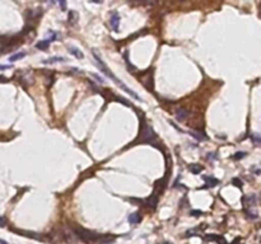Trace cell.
<instances>
[{"instance_id":"6da1fadb","label":"cell","mask_w":261,"mask_h":244,"mask_svg":"<svg viewBox=\"0 0 261 244\" xmlns=\"http://www.w3.org/2000/svg\"><path fill=\"white\" fill-rule=\"evenodd\" d=\"M93 56H94V59H96V63H94V64H96V66H97V68H98L99 70H101V71L103 72V74H104V75H107L108 78H111V79H112V80H114V82H115V83H116L117 85H119V87H120V88H122L124 90H125V92H126V93H127V94H130V95H131V97H133V98H134V99H138V101H141V98H140V97H139L138 94H136V93H135V92H134V90H131V89H130L129 87H126V85H125V84H124V83H122V82L120 80V79H117V78H116V76H115V75L112 74V72H111V70H110V69L107 68V66H106V65H104V63H103V61H102V59H101V57H99V56H98V55H97V52H93Z\"/></svg>"},{"instance_id":"7a4b0ae2","label":"cell","mask_w":261,"mask_h":244,"mask_svg":"<svg viewBox=\"0 0 261 244\" xmlns=\"http://www.w3.org/2000/svg\"><path fill=\"white\" fill-rule=\"evenodd\" d=\"M74 231H75V235L79 236L80 239H82L83 242H85V243H97L98 239H99V236H101V235H98L96 233H93V231H91V230L83 229L80 226L75 228Z\"/></svg>"},{"instance_id":"3957f363","label":"cell","mask_w":261,"mask_h":244,"mask_svg":"<svg viewBox=\"0 0 261 244\" xmlns=\"http://www.w3.org/2000/svg\"><path fill=\"white\" fill-rule=\"evenodd\" d=\"M155 140V133L153 131L152 127L149 126H145L144 130H141V135H140V141L141 143H145V144H149Z\"/></svg>"},{"instance_id":"277c9868","label":"cell","mask_w":261,"mask_h":244,"mask_svg":"<svg viewBox=\"0 0 261 244\" xmlns=\"http://www.w3.org/2000/svg\"><path fill=\"white\" fill-rule=\"evenodd\" d=\"M110 26L112 27L115 32H119V27H120V14L117 11H112L110 18Z\"/></svg>"},{"instance_id":"5b68a950","label":"cell","mask_w":261,"mask_h":244,"mask_svg":"<svg viewBox=\"0 0 261 244\" xmlns=\"http://www.w3.org/2000/svg\"><path fill=\"white\" fill-rule=\"evenodd\" d=\"M175 114H176V118L178 121H183V120L187 118L189 112H187V109H185V108H177L175 111Z\"/></svg>"},{"instance_id":"8992f818","label":"cell","mask_w":261,"mask_h":244,"mask_svg":"<svg viewBox=\"0 0 261 244\" xmlns=\"http://www.w3.org/2000/svg\"><path fill=\"white\" fill-rule=\"evenodd\" d=\"M68 50H69V52H70V53L73 55L74 57H77V59H83V57H84L83 52L80 51L78 47H74V46L69 45V46H68Z\"/></svg>"},{"instance_id":"52a82bcc","label":"cell","mask_w":261,"mask_h":244,"mask_svg":"<svg viewBox=\"0 0 261 244\" xmlns=\"http://www.w3.org/2000/svg\"><path fill=\"white\" fill-rule=\"evenodd\" d=\"M127 220H129V223H130V224L135 225V224H139V223H140L141 216H140V214H139V212H133V214H130V215H129Z\"/></svg>"},{"instance_id":"ba28073f","label":"cell","mask_w":261,"mask_h":244,"mask_svg":"<svg viewBox=\"0 0 261 244\" xmlns=\"http://www.w3.org/2000/svg\"><path fill=\"white\" fill-rule=\"evenodd\" d=\"M65 61H66V59L64 56H54V57H50V59L45 60L43 64L50 65V64H55V63H65Z\"/></svg>"},{"instance_id":"9c48e42d","label":"cell","mask_w":261,"mask_h":244,"mask_svg":"<svg viewBox=\"0 0 261 244\" xmlns=\"http://www.w3.org/2000/svg\"><path fill=\"white\" fill-rule=\"evenodd\" d=\"M189 169H190V172H191L192 174H200V172H203L204 167L200 165V164L194 163V164H190V165H189Z\"/></svg>"},{"instance_id":"30bf717a","label":"cell","mask_w":261,"mask_h":244,"mask_svg":"<svg viewBox=\"0 0 261 244\" xmlns=\"http://www.w3.org/2000/svg\"><path fill=\"white\" fill-rule=\"evenodd\" d=\"M50 43H51V41H50L48 38H47V40H42V41H40V42H37V43L35 45V47L38 48V50H47L48 46H50Z\"/></svg>"},{"instance_id":"8fae6325","label":"cell","mask_w":261,"mask_h":244,"mask_svg":"<svg viewBox=\"0 0 261 244\" xmlns=\"http://www.w3.org/2000/svg\"><path fill=\"white\" fill-rule=\"evenodd\" d=\"M147 204H148V206L150 207V209H155L157 207V205H158V198H157V196H150L148 200H147Z\"/></svg>"},{"instance_id":"7c38bea8","label":"cell","mask_w":261,"mask_h":244,"mask_svg":"<svg viewBox=\"0 0 261 244\" xmlns=\"http://www.w3.org/2000/svg\"><path fill=\"white\" fill-rule=\"evenodd\" d=\"M204 179L206 181V185H205V187H215L219 183V181L216 179V178H209V177H204Z\"/></svg>"},{"instance_id":"4fadbf2b","label":"cell","mask_w":261,"mask_h":244,"mask_svg":"<svg viewBox=\"0 0 261 244\" xmlns=\"http://www.w3.org/2000/svg\"><path fill=\"white\" fill-rule=\"evenodd\" d=\"M114 238H108V236H99V239L97 242V244H111L114 243Z\"/></svg>"},{"instance_id":"5bb4252c","label":"cell","mask_w":261,"mask_h":244,"mask_svg":"<svg viewBox=\"0 0 261 244\" xmlns=\"http://www.w3.org/2000/svg\"><path fill=\"white\" fill-rule=\"evenodd\" d=\"M26 52H17V53H14V55H12V56L9 57V61H17V60H21V59H23L24 56H26Z\"/></svg>"},{"instance_id":"9a60e30c","label":"cell","mask_w":261,"mask_h":244,"mask_svg":"<svg viewBox=\"0 0 261 244\" xmlns=\"http://www.w3.org/2000/svg\"><path fill=\"white\" fill-rule=\"evenodd\" d=\"M78 18H79V17H78V13H75L74 10H70V11H69V23H70V24H74V23H75V22L78 21Z\"/></svg>"},{"instance_id":"2e32d148","label":"cell","mask_w":261,"mask_h":244,"mask_svg":"<svg viewBox=\"0 0 261 244\" xmlns=\"http://www.w3.org/2000/svg\"><path fill=\"white\" fill-rule=\"evenodd\" d=\"M206 240H216V242H223L226 244V240L220 235H206Z\"/></svg>"},{"instance_id":"e0dca14e","label":"cell","mask_w":261,"mask_h":244,"mask_svg":"<svg viewBox=\"0 0 261 244\" xmlns=\"http://www.w3.org/2000/svg\"><path fill=\"white\" fill-rule=\"evenodd\" d=\"M189 133H191V135L194 137H196L197 140H205L206 139V136H205L203 132H199V131H192V132H189Z\"/></svg>"},{"instance_id":"ac0fdd59","label":"cell","mask_w":261,"mask_h":244,"mask_svg":"<svg viewBox=\"0 0 261 244\" xmlns=\"http://www.w3.org/2000/svg\"><path fill=\"white\" fill-rule=\"evenodd\" d=\"M247 200H248V204L252 205V206H255V205H256V202H257V201H256V200H257L256 194H251V196H248Z\"/></svg>"},{"instance_id":"d6986e66","label":"cell","mask_w":261,"mask_h":244,"mask_svg":"<svg viewBox=\"0 0 261 244\" xmlns=\"http://www.w3.org/2000/svg\"><path fill=\"white\" fill-rule=\"evenodd\" d=\"M247 216H248V217H251V219H257V216H259V215H257V212L255 211V210H252V211H251V210H248V211H247Z\"/></svg>"},{"instance_id":"ffe728a7","label":"cell","mask_w":261,"mask_h":244,"mask_svg":"<svg viewBox=\"0 0 261 244\" xmlns=\"http://www.w3.org/2000/svg\"><path fill=\"white\" fill-rule=\"evenodd\" d=\"M246 155H247V154H246L245 151H238L237 154H234L233 158H234V159H242V158H245Z\"/></svg>"},{"instance_id":"44dd1931","label":"cell","mask_w":261,"mask_h":244,"mask_svg":"<svg viewBox=\"0 0 261 244\" xmlns=\"http://www.w3.org/2000/svg\"><path fill=\"white\" fill-rule=\"evenodd\" d=\"M190 215H192V216H201L203 215V211H200V210H192Z\"/></svg>"},{"instance_id":"7402d4cb","label":"cell","mask_w":261,"mask_h":244,"mask_svg":"<svg viewBox=\"0 0 261 244\" xmlns=\"http://www.w3.org/2000/svg\"><path fill=\"white\" fill-rule=\"evenodd\" d=\"M233 183H234V186H237V187H242V181L241 179H238V178H233V181H232Z\"/></svg>"},{"instance_id":"603a6c76","label":"cell","mask_w":261,"mask_h":244,"mask_svg":"<svg viewBox=\"0 0 261 244\" xmlns=\"http://www.w3.org/2000/svg\"><path fill=\"white\" fill-rule=\"evenodd\" d=\"M252 139H253L255 144H256V145H260V137H259L257 133H256V135H252Z\"/></svg>"},{"instance_id":"cb8c5ba5","label":"cell","mask_w":261,"mask_h":244,"mask_svg":"<svg viewBox=\"0 0 261 244\" xmlns=\"http://www.w3.org/2000/svg\"><path fill=\"white\" fill-rule=\"evenodd\" d=\"M92 75H93V78H96V79H97V82H98V83H101V84H103V83H104L103 79H102L101 76H98L97 74H92Z\"/></svg>"},{"instance_id":"d4e9b609","label":"cell","mask_w":261,"mask_h":244,"mask_svg":"<svg viewBox=\"0 0 261 244\" xmlns=\"http://www.w3.org/2000/svg\"><path fill=\"white\" fill-rule=\"evenodd\" d=\"M116 99H117V101H121V103H124V104H125V106H131V104H130V103H129V102H126V99H124V98H121V97H117V98H116Z\"/></svg>"},{"instance_id":"484cf974","label":"cell","mask_w":261,"mask_h":244,"mask_svg":"<svg viewBox=\"0 0 261 244\" xmlns=\"http://www.w3.org/2000/svg\"><path fill=\"white\" fill-rule=\"evenodd\" d=\"M5 69H12V65H0V70H5Z\"/></svg>"},{"instance_id":"4316f807","label":"cell","mask_w":261,"mask_h":244,"mask_svg":"<svg viewBox=\"0 0 261 244\" xmlns=\"http://www.w3.org/2000/svg\"><path fill=\"white\" fill-rule=\"evenodd\" d=\"M4 225H5V220H4V217L0 216V226H4Z\"/></svg>"},{"instance_id":"83f0119b","label":"cell","mask_w":261,"mask_h":244,"mask_svg":"<svg viewBox=\"0 0 261 244\" xmlns=\"http://www.w3.org/2000/svg\"><path fill=\"white\" fill-rule=\"evenodd\" d=\"M4 82H7V78H4V76H0V83H4Z\"/></svg>"},{"instance_id":"f1b7e54d","label":"cell","mask_w":261,"mask_h":244,"mask_svg":"<svg viewBox=\"0 0 261 244\" xmlns=\"http://www.w3.org/2000/svg\"><path fill=\"white\" fill-rule=\"evenodd\" d=\"M215 156H216L215 154H208V158H209V159H210V158H215Z\"/></svg>"},{"instance_id":"f546056e","label":"cell","mask_w":261,"mask_h":244,"mask_svg":"<svg viewBox=\"0 0 261 244\" xmlns=\"http://www.w3.org/2000/svg\"><path fill=\"white\" fill-rule=\"evenodd\" d=\"M0 244H8L7 242H4V240H0Z\"/></svg>"},{"instance_id":"4dcf8cb0","label":"cell","mask_w":261,"mask_h":244,"mask_svg":"<svg viewBox=\"0 0 261 244\" xmlns=\"http://www.w3.org/2000/svg\"><path fill=\"white\" fill-rule=\"evenodd\" d=\"M163 244H172V243H163Z\"/></svg>"}]
</instances>
